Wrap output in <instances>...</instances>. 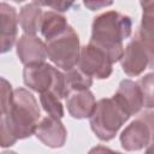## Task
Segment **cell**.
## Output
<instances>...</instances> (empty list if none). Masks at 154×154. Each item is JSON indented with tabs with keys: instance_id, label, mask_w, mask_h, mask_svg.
Returning a JSON list of instances; mask_svg holds the SVG:
<instances>
[{
	"instance_id": "cell-1",
	"label": "cell",
	"mask_w": 154,
	"mask_h": 154,
	"mask_svg": "<svg viewBox=\"0 0 154 154\" xmlns=\"http://www.w3.org/2000/svg\"><path fill=\"white\" fill-rule=\"evenodd\" d=\"M41 118L40 106L28 89H13L7 111L0 117V147H12L18 140L34 135Z\"/></svg>"
},
{
	"instance_id": "cell-2",
	"label": "cell",
	"mask_w": 154,
	"mask_h": 154,
	"mask_svg": "<svg viewBox=\"0 0 154 154\" xmlns=\"http://www.w3.org/2000/svg\"><path fill=\"white\" fill-rule=\"evenodd\" d=\"M131 31L132 20L129 16L118 11H106L94 18L89 43L105 52L114 64L120 60L124 51L123 41L130 37Z\"/></svg>"
},
{
	"instance_id": "cell-3",
	"label": "cell",
	"mask_w": 154,
	"mask_h": 154,
	"mask_svg": "<svg viewBox=\"0 0 154 154\" xmlns=\"http://www.w3.org/2000/svg\"><path fill=\"white\" fill-rule=\"evenodd\" d=\"M129 118L130 116L122 109L113 97H103L95 102L94 111L89 117V124L99 140L108 142L116 137Z\"/></svg>"
},
{
	"instance_id": "cell-4",
	"label": "cell",
	"mask_w": 154,
	"mask_h": 154,
	"mask_svg": "<svg viewBox=\"0 0 154 154\" xmlns=\"http://www.w3.org/2000/svg\"><path fill=\"white\" fill-rule=\"evenodd\" d=\"M153 34L137 29L120 58V66L129 77H137L153 66Z\"/></svg>"
},
{
	"instance_id": "cell-5",
	"label": "cell",
	"mask_w": 154,
	"mask_h": 154,
	"mask_svg": "<svg viewBox=\"0 0 154 154\" xmlns=\"http://www.w3.org/2000/svg\"><path fill=\"white\" fill-rule=\"evenodd\" d=\"M47 58L59 69L67 71L77 65L79 57V37L75 29L69 25L58 36L46 41Z\"/></svg>"
},
{
	"instance_id": "cell-6",
	"label": "cell",
	"mask_w": 154,
	"mask_h": 154,
	"mask_svg": "<svg viewBox=\"0 0 154 154\" xmlns=\"http://www.w3.org/2000/svg\"><path fill=\"white\" fill-rule=\"evenodd\" d=\"M23 82L36 93L53 91L60 99L64 97V73L46 61L25 65Z\"/></svg>"
},
{
	"instance_id": "cell-7",
	"label": "cell",
	"mask_w": 154,
	"mask_h": 154,
	"mask_svg": "<svg viewBox=\"0 0 154 154\" xmlns=\"http://www.w3.org/2000/svg\"><path fill=\"white\" fill-rule=\"evenodd\" d=\"M153 140V112L149 109L132 120L120 134L119 141L122 148L128 152L142 150Z\"/></svg>"
},
{
	"instance_id": "cell-8",
	"label": "cell",
	"mask_w": 154,
	"mask_h": 154,
	"mask_svg": "<svg viewBox=\"0 0 154 154\" xmlns=\"http://www.w3.org/2000/svg\"><path fill=\"white\" fill-rule=\"evenodd\" d=\"M76 66L85 75L96 79H107L113 71V64L106 53L91 43L81 47Z\"/></svg>"
},
{
	"instance_id": "cell-9",
	"label": "cell",
	"mask_w": 154,
	"mask_h": 154,
	"mask_svg": "<svg viewBox=\"0 0 154 154\" xmlns=\"http://www.w3.org/2000/svg\"><path fill=\"white\" fill-rule=\"evenodd\" d=\"M112 97L130 117L140 113L143 107L147 108L146 96L138 81L123 79Z\"/></svg>"
},
{
	"instance_id": "cell-10",
	"label": "cell",
	"mask_w": 154,
	"mask_h": 154,
	"mask_svg": "<svg viewBox=\"0 0 154 154\" xmlns=\"http://www.w3.org/2000/svg\"><path fill=\"white\" fill-rule=\"evenodd\" d=\"M34 135L49 148H61L66 142L67 130L60 118L47 116L37 123Z\"/></svg>"
},
{
	"instance_id": "cell-11",
	"label": "cell",
	"mask_w": 154,
	"mask_h": 154,
	"mask_svg": "<svg viewBox=\"0 0 154 154\" xmlns=\"http://www.w3.org/2000/svg\"><path fill=\"white\" fill-rule=\"evenodd\" d=\"M18 14L13 6L0 1V54L12 49L17 41Z\"/></svg>"
},
{
	"instance_id": "cell-12",
	"label": "cell",
	"mask_w": 154,
	"mask_h": 154,
	"mask_svg": "<svg viewBox=\"0 0 154 154\" xmlns=\"http://www.w3.org/2000/svg\"><path fill=\"white\" fill-rule=\"evenodd\" d=\"M16 52L24 66L43 63L47 59L46 43L32 34H23L16 41Z\"/></svg>"
},
{
	"instance_id": "cell-13",
	"label": "cell",
	"mask_w": 154,
	"mask_h": 154,
	"mask_svg": "<svg viewBox=\"0 0 154 154\" xmlns=\"http://www.w3.org/2000/svg\"><path fill=\"white\" fill-rule=\"evenodd\" d=\"M66 108L69 114L75 119H87L91 116L95 107V96L89 89L72 90L67 93Z\"/></svg>"
},
{
	"instance_id": "cell-14",
	"label": "cell",
	"mask_w": 154,
	"mask_h": 154,
	"mask_svg": "<svg viewBox=\"0 0 154 154\" xmlns=\"http://www.w3.org/2000/svg\"><path fill=\"white\" fill-rule=\"evenodd\" d=\"M70 24L67 23V19L55 11H46L42 13V19L40 24V31L42 36L46 38V41L58 36L64 30L67 29Z\"/></svg>"
},
{
	"instance_id": "cell-15",
	"label": "cell",
	"mask_w": 154,
	"mask_h": 154,
	"mask_svg": "<svg viewBox=\"0 0 154 154\" xmlns=\"http://www.w3.org/2000/svg\"><path fill=\"white\" fill-rule=\"evenodd\" d=\"M42 13L43 11L41 10V7L34 2L26 4L19 10L18 23L20 25V29L24 31V34L36 35V32L40 30Z\"/></svg>"
},
{
	"instance_id": "cell-16",
	"label": "cell",
	"mask_w": 154,
	"mask_h": 154,
	"mask_svg": "<svg viewBox=\"0 0 154 154\" xmlns=\"http://www.w3.org/2000/svg\"><path fill=\"white\" fill-rule=\"evenodd\" d=\"M93 85V78L85 75L77 66L65 71L64 73V97L67 93L79 89H89Z\"/></svg>"
},
{
	"instance_id": "cell-17",
	"label": "cell",
	"mask_w": 154,
	"mask_h": 154,
	"mask_svg": "<svg viewBox=\"0 0 154 154\" xmlns=\"http://www.w3.org/2000/svg\"><path fill=\"white\" fill-rule=\"evenodd\" d=\"M40 102L48 116L60 119L64 117V106L61 103V99L53 91L40 93Z\"/></svg>"
},
{
	"instance_id": "cell-18",
	"label": "cell",
	"mask_w": 154,
	"mask_h": 154,
	"mask_svg": "<svg viewBox=\"0 0 154 154\" xmlns=\"http://www.w3.org/2000/svg\"><path fill=\"white\" fill-rule=\"evenodd\" d=\"M12 91H13V89H12L11 83L6 78L0 76V117L8 108Z\"/></svg>"
},
{
	"instance_id": "cell-19",
	"label": "cell",
	"mask_w": 154,
	"mask_h": 154,
	"mask_svg": "<svg viewBox=\"0 0 154 154\" xmlns=\"http://www.w3.org/2000/svg\"><path fill=\"white\" fill-rule=\"evenodd\" d=\"M32 2L40 7H51L55 12H66L75 5L76 0H32Z\"/></svg>"
},
{
	"instance_id": "cell-20",
	"label": "cell",
	"mask_w": 154,
	"mask_h": 154,
	"mask_svg": "<svg viewBox=\"0 0 154 154\" xmlns=\"http://www.w3.org/2000/svg\"><path fill=\"white\" fill-rule=\"evenodd\" d=\"M144 96H146V101H147V108L152 109L154 106V101H153V73L149 72L146 76H143L141 79H138Z\"/></svg>"
},
{
	"instance_id": "cell-21",
	"label": "cell",
	"mask_w": 154,
	"mask_h": 154,
	"mask_svg": "<svg viewBox=\"0 0 154 154\" xmlns=\"http://www.w3.org/2000/svg\"><path fill=\"white\" fill-rule=\"evenodd\" d=\"M114 0H83V5L89 11H97L105 7L111 6Z\"/></svg>"
},
{
	"instance_id": "cell-22",
	"label": "cell",
	"mask_w": 154,
	"mask_h": 154,
	"mask_svg": "<svg viewBox=\"0 0 154 154\" xmlns=\"http://www.w3.org/2000/svg\"><path fill=\"white\" fill-rule=\"evenodd\" d=\"M12 1H14V2H23V1H25V0H12Z\"/></svg>"
}]
</instances>
